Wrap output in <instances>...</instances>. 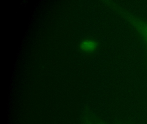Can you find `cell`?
Masks as SVG:
<instances>
[{
	"mask_svg": "<svg viewBox=\"0 0 147 124\" xmlns=\"http://www.w3.org/2000/svg\"><path fill=\"white\" fill-rule=\"evenodd\" d=\"M129 21L147 46V20L129 17Z\"/></svg>",
	"mask_w": 147,
	"mask_h": 124,
	"instance_id": "1",
	"label": "cell"
},
{
	"mask_svg": "<svg viewBox=\"0 0 147 124\" xmlns=\"http://www.w3.org/2000/svg\"><path fill=\"white\" fill-rule=\"evenodd\" d=\"M87 124H92V123H90V122H88Z\"/></svg>",
	"mask_w": 147,
	"mask_h": 124,
	"instance_id": "3",
	"label": "cell"
},
{
	"mask_svg": "<svg viewBox=\"0 0 147 124\" xmlns=\"http://www.w3.org/2000/svg\"><path fill=\"white\" fill-rule=\"evenodd\" d=\"M104 124V123H101V124Z\"/></svg>",
	"mask_w": 147,
	"mask_h": 124,
	"instance_id": "4",
	"label": "cell"
},
{
	"mask_svg": "<svg viewBox=\"0 0 147 124\" xmlns=\"http://www.w3.org/2000/svg\"><path fill=\"white\" fill-rule=\"evenodd\" d=\"M98 42L92 39L83 40L80 45V47L83 51L87 53L93 52L98 48Z\"/></svg>",
	"mask_w": 147,
	"mask_h": 124,
	"instance_id": "2",
	"label": "cell"
}]
</instances>
